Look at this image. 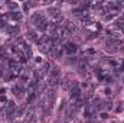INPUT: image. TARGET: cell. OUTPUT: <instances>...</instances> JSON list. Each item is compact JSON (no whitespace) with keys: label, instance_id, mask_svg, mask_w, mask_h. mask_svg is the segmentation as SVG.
I'll return each instance as SVG.
<instances>
[{"label":"cell","instance_id":"cell-2","mask_svg":"<svg viewBox=\"0 0 124 123\" xmlns=\"http://www.w3.org/2000/svg\"><path fill=\"white\" fill-rule=\"evenodd\" d=\"M32 23H35L36 26H40L43 23H46V18L42 15V13H35L32 16Z\"/></svg>","mask_w":124,"mask_h":123},{"label":"cell","instance_id":"cell-6","mask_svg":"<svg viewBox=\"0 0 124 123\" xmlns=\"http://www.w3.org/2000/svg\"><path fill=\"white\" fill-rule=\"evenodd\" d=\"M15 110H16V106H15L12 101H9V104H7V107H6V114H7V117H9V119L13 116Z\"/></svg>","mask_w":124,"mask_h":123},{"label":"cell","instance_id":"cell-4","mask_svg":"<svg viewBox=\"0 0 124 123\" xmlns=\"http://www.w3.org/2000/svg\"><path fill=\"white\" fill-rule=\"evenodd\" d=\"M77 49H78V46H77V44H74V42H66L65 46H63V51H65L68 55H74V54L77 52Z\"/></svg>","mask_w":124,"mask_h":123},{"label":"cell","instance_id":"cell-5","mask_svg":"<svg viewBox=\"0 0 124 123\" xmlns=\"http://www.w3.org/2000/svg\"><path fill=\"white\" fill-rule=\"evenodd\" d=\"M84 113H85V117H94V114H95V107H94L93 104H87Z\"/></svg>","mask_w":124,"mask_h":123},{"label":"cell","instance_id":"cell-11","mask_svg":"<svg viewBox=\"0 0 124 123\" xmlns=\"http://www.w3.org/2000/svg\"><path fill=\"white\" fill-rule=\"evenodd\" d=\"M10 16H12V19H15V20H20V13H17V12H16V13H12Z\"/></svg>","mask_w":124,"mask_h":123},{"label":"cell","instance_id":"cell-13","mask_svg":"<svg viewBox=\"0 0 124 123\" xmlns=\"http://www.w3.org/2000/svg\"><path fill=\"white\" fill-rule=\"evenodd\" d=\"M113 123H114V122H113Z\"/></svg>","mask_w":124,"mask_h":123},{"label":"cell","instance_id":"cell-9","mask_svg":"<svg viewBox=\"0 0 124 123\" xmlns=\"http://www.w3.org/2000/svg\"><path fill=\"white\" fill-rule=\"evenodd\" d=\"M114 18H116L114 12H110V13H105V15H104V19H105V20H113Z\"/></svg>","mask_w":124,"mask_h":123},{"label":"cell","instance_id":"cell-7","mask_svg":"<svg viewBox=\"0 0 124 123\" xmlns=\"http://www.w3.org/2000/svg\"><path fill=\"white\" fill-rule=\"evenodd\" d=\"M114 28L124 31V18H121V19H117V20H116V23H114Z\"/></svg>","mask_w":124,"mask_h":123},{"label":"cell","instance_id":"cell-1","mask_svg":"<svg viewBox=\"0 0 124 123\" xmlns=\"http://www.w3.org/2000/svg\"><path fill=\"white\" fill-rule=\"evenodd\" d=\"M62 54H63V46L61 45V41H54L52 44V54L55 58H61Z\"/></svg>","mask_w":124,"mask_h":123},{"label":"cell","instance_id":"cell-12","mask_svg":"<svg viewBox=\"0 0 124 123\" xmlns=\"http://www.w3.org/2000/svg\"><path fill=\"white\" fill-rule=\"evenodd\" d=\"M19 90H20L19 87H13V93H15V94H19Z\"/></svg>","mask_w":124,"mask_h":123},{"label":"cell","instance_id":"cell-10","mask_svg":"<svg viewBox=\"0 0 124 123\" xmlns=\"http://www.w3.org/2000/svg\"><path fill=\"white\" fill-rule=\"evenodd\" d=\"M104 109L111 110V109H113V103H111V101H104Z\"/></svg>","mask_w":124,"mask_h":123},{"label":"cell","instance_id":"cell-8","mask_svg":"<svg viewBox=\"0 0 124 123\" xmlns=\"http://www.w3.org/2000/svg\"><path fill=\"white\" fill-rule=\"evenodd\" d=\"M28 36L31 38L32 41H35V42H39V39H40V35L38 36V33H36V32H33V31L29 32V33H28Z\"/></svg>","mask_w":124,"mask_h":123},{"label":"cell","instance_id":"cell-3","mask_svg":"<svg viewBox=\"0 0 124 123\" xmlns=\"http://www.w3.org/2000/svg\"><path fill=\"white\" fill-rule=\"evenodd\" d=\"M69 96L72 100H77L78 97H81V88L78 84H72V87L69 88Z\"/></svg>","mask_w":124,"mask_h":123}]
</instances>
